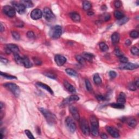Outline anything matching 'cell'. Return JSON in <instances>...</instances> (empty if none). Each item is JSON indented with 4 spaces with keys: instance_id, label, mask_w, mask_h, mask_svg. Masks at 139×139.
<instances>
[{
    "instance_id": "1",
    "label": "cell",
    "mask_w": 139,
    "mask_h": 139,
    "mask_svg": "<svg viewBox=\"0 0 139 139\" xmlns=\"http://www.w3.org/2000/svg\"><path fill=\"white\" fill-rule=\"evenodd\" d=\"M91 123V129L90 131L93 136H98L99 135V122L98 120L95 116H91L90 118Z\"/></svg>"
},
{
    "instance_id": "2",
    "label": "cell",
    "mask_w": 139,
    "mask_h": 139,
    "mask_svg": "<svg viewBox=\"0 0 139 139\" xmlns=\"http://www.w3.org/2000/svg\"><path fill=\"white\" fill-rule=\"evenodd\" d=\"M39 109L40 111L41 112V113L44 116L45 119H46L48 124L50 125H53V124L55 123L56 118L53 114H52L49 110L44 109V108H40Z\"/></svg>"
},
{
    "instance_id": "3",
    "label": "cell",
    "mask_w": 139,
    "mask_h": 139,
    "mask_svg": "<svg viewBox=\"0 0 139 139\" xmlns=\"http://www.w3.org/2000/svg\"><path fill=\"white\" fill-rule=\"evenodd\" d=\"M3 85L8 90H9L15 97H17L19 96L20 94V90L17 85L14 83H8L4 84Z\"/></svg>"
},
{
    "instance_id": "4",
    "label": "cell",
    "mask_w": 139,
    "mask_h": 139,
    "mask_svg": "<svg viewBox=\"0 0 139 139\" xmlns=\"http://www.w3.org/2000/svg\"><path fill=\"white\" fill-rule=\"evenodd\" d=\"M61 33H62L61 27L59 25H55V26L51 28L49 32V35L52 38L55 39L60 38Z\"/></svg>"
},
{
    "instance_id": "5",
    "label": "cell",
    "mask_w": 139,
    "mask_h": 139,
    "mask_svg": "<svg viewBox=\"0 0 139 139\" xmlns=\"http://www.w3.org/2000/svg\"><path fill=\"white\" fill-rule=\"evenodd\" d=\"M80 127L82 130V133L86 136L89 135L90 133V129L88 124L87 120L85 118H82L80 120Z\"/></svg>"
},
{
    "instance_id": "6",
    "label": "cell",
    "mask_w": 139,
    "mask_h": 139,
    "mask_svg": "<svg viewBox=\"0 0 139 139\" xmlns=\"http://www.w3.org/2000/svg\"><path fill=\"white\" fill-rule=\"evenodd\" d=\"M45 19L48 22H53L55 20V17L52 10L49 8H45L42 13Z\"/></svg>"
},
{
    "instance_id": "7",
    "label": "cell",
    "mask_w": 139,
    "mask_h": 139,
    "mask_svg": "<svg viewBox=\"0 0 139 139\" xmlns=\"http://www.w3.org/2000/svg\"><path fill=\"white\" fill-rule=\"evenodd\" d=\"M79 97L76 95H71L70 97H67L66 99L63 101L62 103L61 104V105L63 106H65L68 105H70L73 102H77L79 101Z\"/></svg>"
},
{
    "instance_id": "8",
    "label": "cell",
    "mask_w": 139,
    "mask_h": 139,
    "mask_svg": "<svg viewBox=\"0 0 139 139\" xmlns=\"http://www.w3.org/2000/svg\"><path fill=\"white\" fill-rule=\"evenodd\" d=\"M66 125L68 129L71 133H74L76 129V124L71 117H67L65 120Z\"/></svg>"
},
{
    "instance_id": "9",
    "label": "cell",
    "mask_w": 139,
    "mask_h": 139,
    "mask_svg": "<svg viewBox=\"0 0 139 139\" xmlns=\"http://www.w3.org/2000/svg\"><path fill=\"white\" fill-rule=\"evenodd\" d=\"M3 11L4 13L9 17H13L15 16L16 11L15 9L10 6H4L3 8Z\"/></svg>"
},
{
    "instance_id": "10",
    "label": "cell",
    "mask_w": 139,
    "mask_h": 139,
    "mask_svg": "<svg viewBox=\"0 0 139 139\" xmlns=\"http://www.w3.org/2000/svg\"><path fill=\"white\" fill-rule=\"evenodd\" d=\"M13 6L15 9V11L17 12L18 13L22 14H23L26 11V7H25L21 3H17L16 2H12Z\"/></svg>"
},
{
    "instance_id": "11",
    "label": "cell",
    "mask_w": 139,
    "mask_h": 139,
    "mask_svg": "<svg viewBox=\"0 0 139 139\" xmlns=\"http://www.w3.org/2000/svg\"><path fill=\"white\" fill-rule=\"evenodd\" d=\"M19 48L17 45L14 44H9L7 45L6 53L7 54H10L13 53L14 54L19 53Z\"/></svg>"
},
{
    "instance_id": "12",
    "label": "cell",
    "mask_w": 139,
    "mask_h": 139,
    "mask_svg": "<svg viewBox=\"0 0 139 139\" xmlns=\"http://www.w3.org/2000/svg\"><path fill=\"white\" fill-rule=\"evenodd\" d=\"M42 16V13L39 9H35L33 10L30 13V17L33 20H37L41 19Z\"/></svg>"
},
{
    "instance_id": "13",
    "label": "cell",
    "mask_w": 139,
    "mask_h": 139,
    "mask_svg": "<svg viewBox=\"0 0 139 139\" xmlns=\"http://www.w3.org/2000/svg\"><path fill=\"white\" fill-rule=\"evenodd\" d=\"M139 67V65L133 63H127L123 64L120 67V69L122 70H133Z\"/></svg>"
},
{
    "instance_id": "14",
    "label": "cell",
    "mask_w": 139,
    "mask_h": 139,
    "mask_svg": "<svg viewBox=\"0 0 139 139\" xmlns=\"http://www.w3.org/2000/svg\"><path fill=\"white\" fill-rule=\"evenodd\" d=\"M106 129L108 133L113 138H119V136H120V134H119L118 131L115 128L110 127V126H106Z\"/></svg>"
},
{
    "instance_id": "15",
    "label": "cell",
    "mask_w": 139,
    "mask_h": 139,
    "mask_svg": "<svg viewBox=\"0 0 139 139\" xmlns=\"http://www.w3.org/2000/svg\"><path fill=\"white\" fill-rule=\"evenodd\" d=\"M55 60L56 63V64H57V65L59 66H61L64 65L65 63L66 62V58L64 56L61 55H56L55 58Z\"/></svg>"
},
{
    "instance_id": "16",
    "label": "cell",
    "mask_w": 139,
    "mask_h": 139,
    "mask_svg": "<svg viewBox=\"0 0 139 139\" xmlns=\"http://www.w3.org/2000/svg\"><path fill=\"white\" fill-rule=\"evenodd\" d=\"M69 110L74 119H75L77 121H79L80 120V116H79V112L75 106H70L69 108Z\"/></svg>"
},
{
    "instance_id": "17",
    "label": "cell",
    "mask_w": 139,
    "mask_h": 139,
    "mask_svg": "<svg viewBox=\"0 0 139 139\" xmlns=\"http://www.w3.org/2000/svg\"><path fill=\"white\" fill-rule=\"evenodd\" d=\"M37 84V85L38 86H39V87L42 88V89L46 90L47 91H48V93H50L51 95L53 94V90L51 89V88L49 86L47 85L46 84L42 83H41V82H38V83H37V84Z\"/></svg>"
},
{
    "instance_id": "18",
    "label": "cell",
    "mask_w": 139,
    "mask_h": 139,
    "mask_svg": "<svg viewBox=\"0 0 139 139\" xmlns=\"http://www.w3.org/2000/svg\"><path fill=\"white\" fill-rule=\"evenodd\" d=\"M120 34L117 32H115L111 35V41L113 45H116L120 41Z\"/></svg>"
},
{
    "instance_id": "19",
    "label": "cell",
    "mask_w": 139,
    "mask_h": 139,
    "mask_svg": "<svg viewBox=\"0 0 139 139\" xmlns=\"http://www.w3.org/2000/svg\"><path fill=\"white\" fill-rule=\"evenodd\" d=\"M22 65L26 68H30L32 66V63L27 57L22 58Z\"/></svg>"
},
{
    "instance_id": "20",
    "label": "cell",
    "mask_w": 139,
    "mask_h": 139,
    "mask_svg": "<svg viewBox=\"0 0 139 139\" xmlns=\"http://www.w3.org/2000/svg\"><path fill=\"white\" fill-rule=\"evenodd\" d=\"M64 86L66 89L70 93H75L76 92V90L75 88L73 85H72L71 84H70L68 82H67V81H65L64 82Z\"/></svg>"
},
{
    "instance_id": "21",
    "label": "cell",
    "mask_w": 139,
    "mask_h": 139,
    "mask_svg": "<svg viewBox=\"0 0 139 139\" xmlns=\"http://www.w3.org/2000/svg\"><path fill=\"white\" fill-rule=\"evenodd\" d=\"M70 17L71 18V19L76 22H78L80 21V17L79 15V14L76 12H72L70 14Z\"/></svg>"
},
{
    "instance_id": "22",
    "label": "cell",
    "mask_w": 139,
    "mask_h": 139,
    "mask_svg": "<svg viewBox=\"0 0 139 139\" xmlns=\"http://www.w3.org/2000/svg\"><path fill=\"white\" fill-rule=\"evenodd\" d=\"M126 95L123 93H121L117 98V102L118 103L124 104L126 103Z\"/></svg>"
},
{
    "instance_id": "23",
    "label": "cell",
    "mask_w": 139,
    "mask_h": 139,
    "mask_svg": "<svg viewBox=\"0 0 139 139\" xmlns=\"http://www.w3.org/2000/svg\"><path fill=\"white\" fill-rule=\"evenodd\" d=\"M82 56L85 60L89 61H91L93 60V55H92V54L88 53V52H84V53L82 54Z\"/></svg>"
},
{
    "instance_id": "24",
    "label": "cell",
    "mask_w": 139,
    "mask_h": 139,
    "mask_svg": "<svg viewBox=\"0 0 139 139\" xmlns=\"http://www.w3.org/2000/svg\"><path fill=\"white\" fill-rule=\"evenodd\" d=\"M21 4H22L26 8H32L33 6V4L32 1H26V0H23L20 2Z\"/></svg>"
},
{
    "instance_id": "25",
    "label": "cell",
    "mask_w": 139,
    "mask_h": 139,
    "mask_svg": "<svg viewBox=\"0 0 139 139\" xmlns=\"http://www.w3.org/2000/svg\"><path fill=\"white\" fill-rule=\"evenodd\" d=\"M128 126L131 128H135L137 124L136 120L133 118H129L127 121Z\"/></svg>"
},
{
    "instance_id": "26",
    "label": "cell",
    "mask_w": 139,
    "mask_h": 139,
    "mask_svg": "<svg viewBox=\"0 0 139 139\" xmlns=\"http://www.w3.org/2000/svg\"><path fill=\"white\" fill-rule=\"evenodd\" d=\"M14 59L17 64L19 65H22V58H21L19 53L14 54Z\"/></svg>"
},
{
    "instance_id": "27",
    "label": "cell",
    "mask_w": 139,
    "mask_h": 139,
    "mask_svg": "<svg viewBox=\"0 0 139 139\" xmlns=\"http://www.w3.org/2000/svg\"><path fill=\"white\" fill-rule=\"evenodd\" d=\"M93 81H94L95 84L97 85L100 84L102 83V79L98 73H96L93 76Z\"/></svg>"
},
{
    "instance_id": "28",
    "label": "cell",
    "mask_w": 139,
    "mask_h": 139,
    "mask_svg": "<svg viewBox=\"0 0 139 139\" xmlns=\"http://www.w3.org/2000/svg\"><path fill=\"white\" fill-rule=\"evenodd\" d=\"M114 16L115 17H116V19L118 20H120L124 17L123 13L119 11V10H116V11L114 12Z\"/></svg>"
},
{
    "instance_id": "29",
    "label": "cell",
    "mask_w": 139,
    "mask_h": 139,
    "mask_svg": "<svg viewBox=\"0 0 139 139\" xmlns=\"http://www.w3.org/2000/svg\"><path fill=\"white\" fill-rule=\"evenodd\" d=\"M83 9L85 10H88L91 9L92 5L90 2L85 1L83 2Z\"/></svg>"
},
{
    "instance_id": "30",
    "label": "cell",
    "mask_w": 139,
    "mask_h": 139,
    "mask_svg": "<svg viewBox=\"0 0 139 139\" xmlns=\"http://www.w3.org/2000/svg\"><path fill=\"white\" fill-rule=\"evenodd\" d=\"M66 72L68 74V75L71 76L73 77H76L78 75L77 72L72 68H67L66 70Z\"/></svg>"
},
{
    "instance_id": "31",
    "label": "cell",
    "mask_w": 139,
    "mask_h": 139,
    "mask_svg": "<svg viewBox=\"0 0 139 139\" xmlns=\"http://www.w3.org/2000/svg\"><path fill=\"white\" fill-rule=\"evenodd\" d=\"M110 106L113 108L119 109H123L124 108V104L118 103H112L110 104Z\"/></svg>"
},
{
    "instance_id": "32",
    "label": "cell",
    "mask_w": 139,
    "mask_h": 139,
    "mask_svg": "<svg viewBox=\"0 0 139 139\" xmlns=\"http://www.w3.org/2000/svg\"><path fill=\"white\" fill-rule=\"evenodd\" d=\"M99 46H100V49L103 52H105L109 49V47H108V45L104 42H101L100 45H99Z\"/></svg>"
},
{
    "instance_id": "33",
    "label": "cell",
    "mask_w": 139,
    "mask_h": 139,
    "mask_svg": "<svg viewBox=\"0 0 139 139\" xmlns=\"http://www.w3.org/2000/svg\"><path fill=\"white\" fill-rule=\"evenodd\" d=\"M1 76L3 77H4L5 78L8 79H17V77L15 76H13L9 75L8 74L6 73H3L2 72H1Z\"/></svg>"
},
{
    "instance_id": "34",
    "label": "cell",
    "mask_w": 139,
    "mask_h": 139,
    "mask_svg": "<svg viewBox=\"0 0 139 139\" xmlns=\"http://www.w3.org/2000/svg\"><path fill=\"white\" fill-rule=\"evenodd\" d=\"M128 88L131 91H135V90H136V85L135 84L134 82H131L128 84Z\"/></svg>"
},
{
    "instance_id": "35",
    "label": "cell",
    "mask_w": 139,
    "mask_h": 139,
    "mask_svg": "<svg viewBox=\"0 0 139 139\" xmlns=\"http://www.w3.org/2000/svg\"><path fill=\"white\" fill-rule=\"evenodd\" d=\"M128 21H129V18L124 17H123L122 19L118 20V22H117V23H118L119 25H122L124 24V23H127Z\"/></svg>"
},
{
    "instance_id": "36",
    "label": "cell",
    "mask_w": 139,
    "mask_h": 139,
    "mask_svg": "<svg viewBox=\"0 0 139 139\" xmlns=\"http://www.w3.org/2000/svg\"><path fill=\"white\" fill-rule=\"evenodd\" d=\"M85 85L86 89H87L89 91H91L93 90V87H92V85L90 83V81L88 79H86L85 80Z\"/></svg>"
},
{
    "instance_id": "37",
    "label": "cell",
    "mask_w": 139,
    "mask_h": 139,
    "mask_svg": "<svg viewBox=\"0 0 139 139\" xmlns=\"http://www.w3.org/2000/svg\"><path fill=\"white\" fill-rule=\"evenodd\" d=\"M139 33L138 31H136V30H133L130 33V37L132 38L133 39H136L138 38L139 37Z\"/></svg>"
},
{
    "instance_id": "38",
    "label": "cell",
    "mask_w": 139,
    "mask_h": 139,
    "mask_svg": "<svg viewBox=\"0 0 139 139\" xmlns=\"http://www.w3.org/2000/svg\"><path fill=\"white\" fill-rule=\"evenodd\" d=\"M76 60L78 61V62L81 64H84L85 62V60L83 58L82 55H77L76 57Z\"/></svg>"
},
{
    "instance_id": "39",
    "label": "cell",
    "mask_w": 139,
    "mask_h": 139,
    "mask_svg": "<svg viewBox=\"0 0 139 139\" xmlns=\"http://www.w3.org/2000/svg\"><path fill=\"white\" fill-rule=\"evenodd\" d=\"M114 53L115 55L118 57H122V56H123V54L122 52L119 49L118 47H116L115 49Z\"/></svg>"
},
{
    "instance_id": "40",
    "label": "cell",
    "mask_w": 139,
    "mask_h": 139,
    "mask_svg": "<svg viewBox=\"0 0 139 139\" xmlns=\"http://www.w3.org/2000/svg\"><path fill=\"white\" fill-rule=\"evenodd\" d=\"M12 34L13 37L14 38V39H15L16 40H19L20 39V35L19 33H17V32L13 31L12 32Z\"/></svg>"
},
{
    "instance_id": "41",
    "label": "cell",
    "mask_w": 139,
    "mask_h": 139,
    "mask_svg": "<svg viewBox=\"0 0 139 139\" xmlns=\"http://www.w3.org/2000/svg\"><path fill=\"white\" fill-rule=\"evenodd\" d=\"M131 52L133 55H139V51L138 48L136 47H133L131 48Z\"/></svg>"
},
{
    "instance_id": "42",
    "label": "cell",
    "mask_w": 139,
    "mask_h": 139,
    "mask_svg": "<svg viewBox=\"0 0 139 139\" xmlns=\"http://www.w3.org/2000/svg\"><path fill=\"white\" fill-rule=\"evenodd\" d=\"M44 75L47 76L48 78H50L51 79H55L57 78V77L55 75V74H53L52 73H50V72H46L44 73Z\"/></svg>"
},
{
    "instance_id": "43",
    "label": "cell",
    "mask_w": 139,
    "mask_h": 139,
    "mask_svg": "<svg viewBox=\"0 0 139 139\" xmlns=\"http://www.w3.org/2000/svg\"><path fill=\"white\" fill-rule=\"evenodd\" d=\"M25 133L26 134L28 138L29 139H34V137L33 136V134H32V133L30 132V131H29V130H25Z\"/></svg>"
},
{
    "instance_id": "44",
    "label": "cell",
    "mask_w": 139,
    "mask_h": 139,
    "mask_svg": "<svg viewBox=\"0 0 139 139\" xmlns=\"http://www.w3.org/2000/svg\"><path fill=\"white\" fill-rule=\"evenodd\" d=\"M27 36L29 39H34L35 38L34 33L32 31H29L27 33Z\"/></svg>"
},
{
    "instance_id": "45",
    "label": "cell",
    "mask_w": 139,
    "mask_h": 139,
    "mask_svg": "<svg viewBox=\"0 0 139 139\" xmlns=\"http://www.w3.org/2000/svg\"><path fill=\"white\" fill-rule=\"evenodd\" d=\"M120 61L121 63H123V64H125V63H128V59L127 58H126V57H124V56H122V57H120Z\"/></svg>"
},
{
    "instance_id": "46",
    "label": "cell",
    "mask_w": 139,
    "mask_h": 139,
    "mask_svg": "<svg viewBox=\"0 0 139 139\" xmlns=\"http://www.w3.org/2000/svg\"><path fill=\"white\" fill-rule=\"evenodd\" d=\"M117 73L114 71H111L109 72V76L111 79L115 78L116 77Z\"/></svg>"
},
{
    "instance_id": "47",
    "label": "cell",
    "mask_w": 139,
    "mask_h": 139,
    "mask_svg": "<svg viewBox=\"0 0 139 139\" xmlns=\"http://www.w3.org/2000/svg\"><path fill=\"white\" fill-rule=\"evenodd\" d=\"M103 20L104 21H108L110 19V15L109 14H105L103 15Z\"/></svg>"
},
{
    "instance_id": "48",
    "label": "cell",
    "mask_w": 139,
    "mask_h": 139,
    "mask_svg": "<svg viewBox=\"0 0 139 139\" xmlns=\"http://www.w3.org/2000/svg\"><path fill=\"white\" fill-rule=\"evenodd\" d=\"M114 5L116 8H118L122 6V2L120 1H115V2L114 3Z\"/></svg>"
},
{
    "instance_id": "49",
    "label": "cell",
    "mask_w": 139,
    "mask_h": 139,
    "mask_svg": "<svg viewBox=\"0 0 139 139\" xmlns=\"http://www.w3.org/2000/svg\"><path fill=\"white\" fill-rule=\"evenodd\" d=\"M96 97H97V99L98 101H105V97L102 95H97Z\"/></svg>"
},
{
    "instance_id": "50",
    "label": "cell",
    "mask_w": 139,
    "mask_h": 139,
    "mask_svg": "<svg viewBox=\"0 0 139 139\" xmlns=\"http://www.w3.org/2000/svg\"><path fill=\"white\" fill-rule=\"evenodd\" d=\"M1 61L2 63H4V64H7V63H8V60L6 58H4L3 57H1Z\"/></svg>"
},
{
    "instance_id": "51",
    "label": "cell",
    "mask_w": 139,
    "mask_h": 139,
    "mask_svg": "<svg viewBox=\"0 0 139 139\" xmlns=\"http://www.w3.org/2000/svg\"><path fill=\"white\" fill-rule=\"evenodd\" d=\"M101 138H102V139H104L108 138V136L105 134V133H102V134H101Z\"/></svg>"
},
{
    "instance_id": "52",
    "label": "cell",
    "mask_w": 139,
    "mask_h": 139,
    "mask_svg": "<svg viewBox=\"0 0 139 139\" xmlns=\"http://www.w3.org/2000/svg\"><path fill=\"white\" fill-rule=\"evenodd\" d=\"M134 83H135V85H136V87H137V88H138V87H139V79H138V78H137L135 80Z\"/></svg>"
},
{
    "instance_id": "53",
    "label": "cell",
    "mask_w": 139,
    "mask_h": 139,
    "mask_svg": "<svg viewBox=\"0 0 139 139\" xmlns=\"http://www.w3.org/2000/svg\"><path fill=\"white\" fill-rule=\"evenodd\" d=\"M34 62H35V64H37V65H40L41 64V61H40L39 60H38V59H37L36 58H35V60H34Z\"/></svg>"
},
{
    "instance_id": "54",
    "label": "cell",
    "mask_w": 139,
    "mask_h": 139,
    "mask_svg": "<svg viewBox=\"0 0 139 139\" xmlns=\"http://www.w3.org/2000/svg\"><path fill=\"white\" fill-rule=\"evenodd\" d=\"M0 26H0V27H1V32H2L4 30V27L2 23H1V24H0Z\"/></svg>"
},
{
    "instance_id": "55",
    "label": "cell",
    "mask_w": 139,
    "mask_h": 139,
    "mask_svg": "<svg viewBox=\"0 0 139 139\" xmlns=\"http://www.w3.org/2000/svg\"><path fill=\"white\" fill-rule=\"evenodd\" d=\"M126 44L128 45V46H129V45H131V41L129 40H126Z\"/></svg>"
},
{
    "instance_id": "56",
    "label": "cell",
    "mask_w": 139,
    "mask_h": 139,
    "mask_svg": "<svg viewBox=\"0 0 139 139\" xmlns=\"http://www.w3.org/2000/svg\"><path fill=\"white\" fill-rule=\"evenodd\" d=\"M88 15H93V12H88Z\"/></svg>"
}]
</instances>
